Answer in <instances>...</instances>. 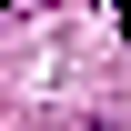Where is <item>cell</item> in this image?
I'll return each mask as SVG.
<instances>
[{
    "label": "cell",
    "instance_id": "6da1fadb",
    "mask_svg": "<svg viewBox=\"0 0 131 131\" xmlns=\"http://www.w3.org/2000/svg\"><path fill=\"white\" fill-rule=\"evenodd\" d=\"M121 40H131V0H121Z\"/></svg>",
    "mask_w": 131,
    "mask_h": 131
},
{
    "label": "cell",
    "instance_id": "7a4b0ae2",
    "mask_svg": "<svg viewBox=\"0 0 131 131\" xmlns=\"http://www.w3.org/2000/svg\"><path fill=\"white\" fill-rule=\"evenodd\" d=\"M0 10H20V0H0Z\"/></svg>",
    "mask_w": 131,
    "mask_h": 131
}]
</instances>
